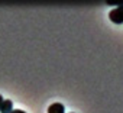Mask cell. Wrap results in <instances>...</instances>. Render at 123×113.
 <instances>
[{
  "label": "cell",
  "instance_id": "cell-1",
  "mask_svg": "<svg viewBox=\"0 0 123 113\" xmlns=\"http://www.w3.org/2000/svg\"><path fill=\"white\" fill-rule=\"evenodd\" d=\"M109 19L111 22H114V23H123V5L122 6H117L113 10H110Z\"/></svg>",
  "mask_w": 123,
  "mask_h": 113
},
{
  "label": "cell",
  "instance_id": "cell-2",
  "mask_svg": "<svg viewBox=\"0 0 123 113\" xmlns=\"http://www.w3.org/2000/svg\"><path fill=\"white\" fill-rule=\"evenodd\" d=\"M64 106L61 103H52L49 107H48V113H65L64 112Z\"/></svg>",
  "mask_w": 123,
  "mask_h": 113
},
{
  "label": "cell",
  "instance_id": "cell-3",
  "mask_svg": "<svg viewBox=\"0 0 123 113\" xmlns=\"http://www.w3.org/2000/svg\"><path fill=\"white\" fill-rule=\"evenodd\" d=\"M13 112V107H12V101L9 99L3 100V104H2V109H0V113H12Z\"/></svg>",
  "mask_w": 123,
  "mask_h": 113
},
{
  "label": "cell",
  "instance_id": "cell-4",
  "mask_svg": "<svg viewBox=\"0 0 123 113\" xmlns=\"http://www.w3.org/2000/svg\"><path fill=\"white\" fill-rule=\"evenodd\" d=\"M12 113H26V112H23V110H20V109H13Z\"/></svg>",
  "mask_w": 123,
  "mask_h": 113
},
{
  "label": "cell",
  "instance_id": "cell-5",
  "mask_svg": "<svg viewBox=\"0 0 123 113\" xmlns=\"http://www.w3.org/2000/svg\"><path fill=\"white\" fill-rule=\"evenodd\" d=\"M2 104H3V97L0 96V109H2Z\"/></svg>",
  "mask_w": 123,
  "mask_h": 113
}]
</instances>
